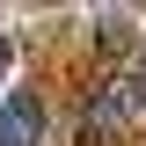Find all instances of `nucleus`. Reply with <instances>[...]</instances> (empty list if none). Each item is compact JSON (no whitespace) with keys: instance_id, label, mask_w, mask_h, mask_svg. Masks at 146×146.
Returning a JSON list of instances; mask_svg holds the SVG:
<instances>
[{"instance_id":"3","label":"nucleus","mask_w":146,"mask_h":146,"mask_svg":"<svg viewBox=\"0 0 146 146\" xmlns=\"http://www.w3.org/2000/svg\"><path fill=\"white\" fill-rule=\"evenodd\" d=\"M95 29H102V51H131V15H95Z\"/></svg>"},{"instance_id":"4","label":"nucleus","mask_w":146,"mask_h":146,"mask_svg":"<svg viewBox=\"0 0 146 146\" xmlns=\"http://www.w3.org/2000/svg\"><path fill=\"white\" fill-rule=\"evenodd\" d=\"M7 66H15V44H7V36H0V73H7Z\"/></svg>"},{"instance_id":"2","label":"nucleus","mask_w":146,"mask_h":146,"mask_svg":"<svg viewBox=\"0 0 146 146\" xmlns=\"http://www.w3.org/2000/svg\"><path fill=\"white\" fill-rule=\"evenodd\" d=\"M44 139V102L36 95H7L0 102V146H36Z\"/></svg>"},{"instance_id":"1","label":"nucleus","mask_w":146,"mask_h":146,"mask_svg":"<svg viewBox=\"0 0 146 146\" xmlns=\"http://www.w3.org/2000/svg\"><path fill=\"white\" fill-rule=\"evenodd\" d=\"M146 117V73H110L102 88L88 95V131L102 139V131H131Z\"/></svg>"}]
</instances>
